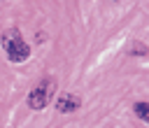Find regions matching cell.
I'll return each mask as SVG.
<instances>
[{
    "label": "cell",
    "mask_w": 149,
    "mask_h": 128,
    "mask_svg": "<svg viewBox=\"0 0 149 128\" xmlns=\"http://www.w3.org/2000/svg\"><path fill=\"white\" fill-rule=\"evenodd\" d=\"M79 107V98H74L72 93H61L58 98H56V109L58 112H74Z\"/></svg>",
    "instance_id": "obj_3"
},
{
    "label": "cell",
    "mask_w": 149,
    "mask_h": 128,
    "mask_svg": "<svg viewBox=\"0 0 149 128\" xmlns=\"http://www.w3.org/2000/svg\"><path fill=\"white\" fill-rule=\"evenodd\" d=\"M135 112H137L140 119H149V105L147 102H137L135 105Z\"/></svg>",
    "instance_id": "obj_4"
},
{
    "label": "cell",
    "mask_w": 149,
    "mask_h": 128,
    "mask_svg": "<svg viewBox=\"0 0 149 128\" xmlns=\"http://www.w3.org/2000/svg\"><path fill=\"white\" fill-rule=\"evenodd\" d=\"M0 42H2V47H5V51H7V56H9V61H14V63L26 61L28 54H30V49H28V44L21 40V33H19V30H7Z\"/></svg>",
    "instance_id": "obj_1"
},
{
    "label": "cell",
    "mask_w": 149,
    "mask_h": 128,
    "mask_svg": "<svg viewBox=\"0 0 149 128\" xmlns=\"http://www.w3.org/2000/svg\"><path fill=\"white\" fill-rule=\"evenodd\" d=\"M54 91H56V84H54L51 79H44L42 84H37V86L30 91V95H28L30 109H42V107H47L49 100L54 98Z\"/></svg>",
    "instance_id": "obj_2"
}]
</instances>
